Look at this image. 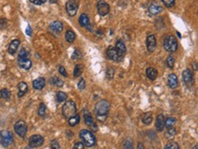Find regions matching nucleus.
<instances>
[{
  "mask_svg": "<svg viewBox=\"0 0 198 149\" xmlns=\"http://www.w3.org/2000/svg\"><path fill=\"white\" fill-rule=\"evenodd\" d=\"M106 76L109 78V79H112L113 76H114V69L111 68V67H109L106 71Z\"/></svg>",
  "mask_w": 198,
  "mask_h": 149,
  "instance_id": "nucleus-38",
  "label": "nucleus"
},
{
  "mask_svg": "<svg viewBox=\"0 0 198 149\" xmlns=\"http://www.w3.org/2000/svg\"><path fill=\"white\" fill-rule=\"evenodd\" d=\"M83 69H84L83 65H77L75 66V68H74V73H73L74 77L80 76V75L82 74V72H83Z\"/></svg>",
  "mask_w": 198,
  "mask_h": 149,
  "instance_id": "nucleus-30",
  "label": "nucleus"
},
{
  "mask_svg": "<svg viewBox=\"0 0 198 149\" xmlns=\"http://www.w3.org/2000/svg\"><path fill=\"white\" fill-rule=\"evenodd\" d=\"M107 56H108V58L111 59V60H113V61H116V62H119L122 59V57L119 55V53L117 52V50L115 47H109L108 49H107Z\"/></svg>",
  "mask_w": 198,
  "mask_h": 149,
  "instance_id": "nucleus-8",
  "label": "nucleus"
},
{
  "mask_svg": "<svg viewBox=\"0 0 198 149\" xmlns=\"http://www.w3.org/2000/svg\"><path fill=\"white\" fill-rule=\"evenodd\" d=\"M175 134H176V131H175V128L174 127H170V128H168L166 136H167V137H173L174 136H175Z\"/></svg>",
  "mask_w": 198,
  "mask_h": 149,
  "instance_id": "nucleus-40",
  "label": "nucleus"
},
{
  "mask_svg": "<svg viewBox=\"0 0 198 149\" xmlns=\"http://www.w3.org/2000/svg\"><path fill=\"white\" fill-rule=\"evenodd\" d=\"M97 9H98L99 15L104 16L110 12V6L105 1L101 0V1H99V3L97 5Z\"/></svg>",
  "mask_w": 198,
  "mask_h": 149,
  "instance_id": "nucleus-10",
  "label": "nucleus"
},
{
  "mask_svg": "<svg viewBox=\"0 0 198 149\" xmlns=\"http://www.w3.org/2000/svg\"><path fill=\"white\" fill-rule=\"evenodd\" d=\"M14 128H15L16 133H17L19 137H26L27 132V124H26V123H25L24 121L20 120V121L17 122L16 124H15V126H14Z\"/></svg>",
  "mask_w": 198,
  "mask_h": 149,
  "instance_id": "nucleus-7",
  "label": "nucleus"
},
{
  "mask_svg": "<svg viewBox=\"0 0 198 149\" xmlns=\"http://www.w3.org/2000/svg\"><path fill=\"white\" fill-rule=\"evenodd\" d=\"M17 63H18V65L20 67H22L25 70H28L31 68L32 66V62L31 60H29L28 58H26V59H22V58H18L17 59Z\"/></svg>",
  "mask_w": 198,
  "mask_h": 149,
  "instance_id": "nucleus-17",
  "label": "nucleus"
},
{
  "mask_svg": "<svg viewBox=\"0 0 198 149\" xmlns=\"http://www.w3.org/2000/svg\"><path fill=\"white\" fill-rule=\"evenodd\" d=\"M183 80L188 87L192 86V84L194 83V74L189 68H187L183 72Z\"/></svg>",
  "mask_w": 198,
  "mask_h": 149,
  "instance_id": "nucleus-11",
  "label": "nucleus"
},
{
  "mask_svg": "<svg viewBox=\"0 0 198 149\" xmlns=\"http://www.w3.org/2000/svg\"><path fill=\"white\" fill-rule=\"evenodd\" d=\"M115 48H116L117 52L119 53V55L121 57H123L124 55L126 54V47H125L124 43L121 40H118L116 43V46H115Z\"/></svg>",
  "mask_w": 198,
  "mask_h": 149,
  "instance_id": "nucleus-16",
  "label": "nucleus"
},
{
  "mask_svg": "<svg viewBox=\"0 0 198 149\" xmlns=\"http://www.w3.org/2000/svg\"><path fill=\"white\" fill-rule=\"evenodd\" d=\"M83 117H84V121L87 125H93V118L91 115V113H89L88 111H84L83 112Z\"/></svg>",
  "mask_w": 198,
  "mask_h": 149,
  "instance_id": "nucleus-24",
  "label": "nucleus"
},
{
  "mask_svg": "<svg viewBox=\"0 0 198 149\" xmlns=\"http://www.w3.org/2000/svg\"><path fill=\"white\" fill-rule=\"evenodd\" d=\"M78 8H79V2L78 0H69L66 4V9L67 12L70 15V16H74L77 12H78Z\"/></svg>",
  "mask_w": 198,
  "mask_h": 149,
  "instance_id": "nucleus-6",
  "label": "nucleus"
},
{
  "mask_svg": "<svg viewBox=\"0 0 198 149\" xmlns=\"http://www.w3.org/2000/svg\"><path fill=\"white\" fill-rule=\"evenodd\" d=\"M167 84H168L169 87H171L172 89H175L178 87V78H177L176 74H169L168 79H167Z\"/></svg>",
  "mask_w": 198,
  "mask_h": 149,
  "instance_id": "nucleus-15",
  "label": "nucleus"
},
{
  "mask_svg": "<svg viewBox=\"0 0 198 149\" xmlns=\"http://www.w3.org/2000/svg\"><path fill=\"white\" fill-rule=\"evenodd\" d=\"M79 23H80V25H82V27H86L87 25L90 24L89 16H88L85 13L82 14L81 16L79 17Z\"/></svg>",
  "mask_w": 198,
  "mask_h": 149,
  "instance_id": "nucleus-23",
  "label": "nucleus"
},
{
  "mask_svg": "<svg viewBox=\"0 0 198 149\" xmlns=\"http://www.w3.org/2000/svg\"><path fill=\"white\" fill-rule=\"evenodd\" d=\"M17 87H18V90H19L17 96H18V97H22L27 92V89H28L27 85V83H25V82H20V83L18 84Z\"/></svg>",
  "mask_w": 198,
  "mask_h": 149,
  "instance_id": "nucleus-22",
  "label": "nucleus"
},
{
  "mask_svg": "<svg viewBox=\"0 0 198 149\" xmlns=\"http://www.w3.org/2000/svg\"><path fill=\"white\" fill-rule=\"evenodd\" d=\"M80 137L82 139V143L86 147H91L96 144V137H94L93 134L89 130H85V129L82 130L80 132Z\"/></svg>",
  "mask_w": 198,
  "mask_h": 149,
  "instance_id": "nucleus-2",
  "label": "nucleus"
},
{
  "mask_svg": "<svg viewBox=\"0 0 198 149\" xmlns=\"http://www.w3.org/2000/svg\"><path fill=\"white\" fill-rule=\"evenodd\" d=\"M50 29L56 33H60L63 30V24L60 21H54L49 25Z\"/></svg>",
  "mask_w": 198,
  "mask_h": 149,
  "instance_id": "nucleus-20",
  "label": "nucleus"
},
{
  "mask_svg": "<svg viewBox=\"0 0 198 149\" xmlns=\"http://www.w3.org/2000/svg\"><path fill=\"white\" fill-rule=\"evenodd\" d=\"M156 38L154 37V35H149L146 38V46H147V49L149 52H153L156 48Z\"/></svg>",
  "mask_w": 198,
  "mask_h": 149,
  "instance_id": "nucleus-12",
  "label": "nucleus"
},
{
  "mask_svg": "<svg viewBox=\"0 0 198 149\" xmlns=\"http://www.w3.org/2000/svg\"><path fill=\"white\" fill-rule=\"evenodd\" d=\"M31 3H33V4H35V5H37V6H39V5H41V1L40 0H29Z\"/></svg>",
  "mask_w": 198,
  "mask_h": 149,
  "instance_id": "nucleus-47",
  "label": "nucleus"
},
{
  "mask_svg": "<svg viewBox=\"0 0 198 149\" xmlns=\"http://www.w3.org/2000/svg\"><path fill=\"white\" fill-rule=\"evenodd\" d=\"M163 47H164V49L171 53H174L178 49V42L175 36L171 35L166 37L163 42Z\"/></svg>",
  "mask_w": 198,
  "mask_h": 149,
  "instance_id": "nucleus-4",
  "label": "nucleus"
},
{
  "mask_svg": "<svg viewBox=\"0 0 198 149\" xmlns=\"http://www.w3.org/2000/svg\"><path fill=\"white\" fill-rule=\"evenodd\" d=\"M82 54L81 53V51L79 49H75L74 52H73V54H72V56H71V58L73 60H79V59L82 58Z\"/></svg>",
  "mask_w": 198,
  "mask_h": 149,
  "instance_id": "nucleus-35",
  "label": "nucleus"
},
{
  "mask_svg": "<svg viewBox=\"0 0 198 149\" xmlns=\"http://www.w3.org/2000/svg\"><path fill=\"white\" fill-rule=\"evenodd\" d=\"M56 97H57L58 102L61 103V102H64L65 100L67 99L68 96H67V94H66V93H64V92H62V91H59V92H58V93H57V96H56Z\"/></svg>",
  "mask_w": 198,
  "mask_h": 149,
  "instance_id": "nucleus-31",
  "label": "nucleus"
},
{
  "mask_svg": "<svg viewBox=\"0 0 198 149\" xmlns=\"http://www.w3.org/2000/svg\"><path fill=\"white\" fill-rule=\"evenodd\" d=\"M144 147H143V145H141V143H139V145H138V148L140 149V148H143Z\"/></svg>",
  "mask_w": 198,
  "mask_h": 149,
  "instance_id": "nucleus-48",
  "label": "nucleus"
},
{
  "mask_svg": "<svg viewBox=\"0 0 198 149\" xmlns=\"http://www.w3.org/2000/svg\"><path fill=\"white\" fill-rule=\"evenodd\" d=\"M84 147H85V146L82 142H77L74 145V149H84Z\"/></svg>",
  "mask_w": 198,
  "mask_h": 149,
  "instance_id": "nucleus-45",
  "label": "nucleus"
},
{
  "mask_svg": "<svg viewBox=\"0 0 198 149\" xmlns=\"http://www.w3.org/2000/svg\"><path fill=\"white\" fill-rule=\"evenodd\" d=\"M65 38L69 43H72L76 39V34L72 30H68L65 34Z\"/></svg>",
  "mask_w": 198,
  "mask_h": 149,
  "instance_id": "nucleus-25",
  "label": "nucleus"
},
{
  "mask_svg": "<svg viewBox=\"0 0 198 149\" xmlns=\"http://www.w3.org/2000/svg\"><path fill=\"white\" fill-rule=\"evenodd\" d=\"M40 1H41V4H43V3H45L47 0H40Z\"/></svg>",
  "mask_w": 198,
  "mask_h": 149,
  "instance_id": "nucleus-50",
  "label": "nucleus"
},
{
  "mask_svg": "<svg viewBox=\"0 0 198 149\" xmlns=\"http://www.w3.org/2000/svg\"><path fill=\"white\" fill-rule=\"evenodd\" d=\"M28 56H29V52L26 48H22L18 53V58L26 59V58H28Z\"/></svg>",
  "mask_w": 198,
  "mask_h": 149,
  "instance_id": "nucleus-34",
  "label": "nucleus"
},
{
  "mask_svg": "<svg viewBox=\"0 0 198 149\" xmlns=\"http://www.w3.org/2000/svg\"><path fill=\"white\" fill-rule=\"evenodd\" d=\"M132 141L131 139H126L125 142H124V145H123V147L124 148H132Z\"/></svg>",
  "mask_w": 198,
  "mask_h": 149,
  "instance_id": "nucleus-41",
  "label": "nucleus"
},
{
  "mask_svg": "<svg viewBox=\"0 0 198 149\" xmlns=\"http://www.w3.org/2000/svg\"><path fill=\"white\" fill-rule=\"evenodd\" d=\"M162 2L166 7H172L175 4V0H162Z\"/></svg>",
  "mask_w": 198,
  "mask_h": 149,
  "instance_id": "nucleus-39",
  "label": "nucleus"
},
{
  "mask_svg": "<svg viewBox=\"0 0 198 149\" xmlns=\"http://www.w3.org/2000/svg\"><path fill=\"white\" fill-rule=\"evenodd\" d=\"M80 120H81L80 115L78 114H76L72 117L69 118V124H70V126H75L76 124H78L80 123Z\"/></svg>",
  "mask_w": 198,
  "mask_h": 149,
  "instance_id": "nucleus-27",
  "label": "nucleus"
},
{
  "mask_svg": "<svg viewBox=\"0 0 198 149\" xmlns=\"http://www.w3.org/2000/svg\"><path fill=\"white\" fill-rule=\"evenodd\" d=\"M152 121V116L151 113H146L144 116L142 117V122L145 124H150Z\"/></svg>",
  "mask_w": 198,
  "mask_h": 149,
  "instance_id": "nucleus-33",
  "label": "nucleus"
},
{
  "mask_svg": "<svg viewBox=\"0 0 198 149\" xmlns=\"http://www.w3.org/2000/svg\"><path fill=\"white\" fill-rule=\"evenodd\" d=\"M148 11L152 16H156V15H158L159 13L163 11V7L159 4H157L156 2H151L149 7H148Z\"/></svg>",
  "mask_w": 198,
  "mask_h": 149,
  "instance_id": "nucleus-13",
  "label": "nucleus"
},
{
  "mask_svg": "<svg viewBox=\"0 0 198 149\" xmlns=\"http://www.w3.org/2000/svg\"><path fill=\"white\" fill-rule=\"evenodd\" d=\"M50 84L53 85V86H56V87H63L64 82H63L61 79H59L58 77H57V76H53V77L50 79Z\"/></svg>",
  "mask_w": 198,
  "mask_h": 149,
  "instance_id": "nucleus-26",
  "label": "nucleus"
},
{
  "mask_svg": "<svg viewBox=\"0 0 198 149\" xmlns=\"http://www.w3.org/2000/svg\"><path fill=\"white\" fill-rule=\"evenodd\" d=\"M0 142L2 144V146H4L5 147H9L10 145L13 144L14 142V137L10 131H7V130H3L0 132Z\"/></svg>",
  "mask_w": 198,
  "mask_h": 149,
  "instance_id": "nucleus-5",
  "label": "nucleus"
},
{
  "mask_svg": "<svg viewBox=\"0 0 198 149\" xmlns=\"http://www.w3.org/2000/svg\"><path fill=\"white\" fill-rule=\"evenodd\" d=\"M51 147L55 149L60 148V146H59V144H58V142L57 140H52L51 141Z\"/></svg>",
  "mask_w": 198,
  "mask_h": 149,
  "instance_id": "nucleus-44",
  "label": "nucleus"
},
{
  "mask_svg": "<svg viewBox=\"0 0 198 149\" xmlns=\"http://www.w3.org/2000/svg\"><path fill=\"white\" fill-rule=\"evenodd\" d=\"M164 121H165V118H164V115L163 114L159 115L156 118V123H155V126H156V129L158 132H163V129H164Z\"/></svg>",
  "mask_w": 198,
  "mask_h": 149,
  "instance_id": "nucleus-14",
  "label": "nucleus"
},
{
  "mask_svg": "<svg viewBox=\"0 0 198 149\" xmlns=\"http://www.w3.org/2000/svg\"><path fill=\"white\" fill-rule=\"evenodd\" d=\"M164 148L165 149H179V146H178V144L175 142V141H171V142H169L165 147H164Z\"/></svg>",
  "mask_w": 198,
  "mask_h": 149,
  "instance_id": "nucleus-36",
  "label": "nucleus"
},
{
  "mask_svg": "<svg viewBox=\"0 0 198 149\" xmlns=\"http://www.w3.org/2000/svg\"><path fill=\"white\" fill-rule=\"evenodd\" d=\"M175 124H176V118L175 117H168L164 121V126H166L167 128L174 127Z\"/></svg>",
  "mask_w": 198,
  "mask_h": 149,
  "instance_id": "nucleus-28",
  "label": "nucleus"
},
{
  "mask_svg": "<svg viewBox=\"0 0 198 149\" xmlns=\"http://www.w3.org/2000/svg\"><path fill=\"white\" fill-rule=\"evenodd\" d=\"M26 34L27 36H31V34H32V30H31V27L29 25H27V27L26 29Z\"/></svg>",
  "mask_w": 198,
  "mask_h": 149,
  "instance_id": "nucleus-46",
  "label": "nucleus"
},
{
  "mask_svg": "<svg viewBox=\"0 0 198 149\" xmlns=\"http://www.w3.org/2000/svg\"><path fill=\"white\" fill-rule=\"evenodd\" d=\"M85 86H86V83H85V81H84V79H81L80 81H79V83H78V88L80 89V90H84L85 89Z\"/></svg>",
  "mask_w": 198,
  "mask_h": 149,
  "instance_id": "nucleus-42",
  "label": "nucleus"
},
{
  "mask_svg": "<svg viewBox=\"0 0 198 149\" xmlns=\"http://www.w3.org/2000/svg\"><path fill=\"white\" fill-rule=\"evenodd\" d=\"M146 75H147V77L149 78V79H151V80H155L156 79V77H157V75H158V72H157V70L155 69V68H153V67H148L147 69H146Z\"/></svg>",
  "mask_w": 198,
  "mask_h": 149,
  "instance_id": "nucleus-21",
  "label": "nucleus"
},
{
  "mask_svg": "<svg viewBox=\"0 0 198 149\" xmlns=\"http://www.w3.org/2000/svg\"><path fill=\"white\" fill-rule=\"evenodd\" d=\"M46 110H47V108H46V105H45L44 103H40L39 107H38V110H37V114H38V115H39V116H41V117H44V116L46 115Z\"/></svg>",
  "mask_w": 198,
  "mask_h": 149,
  "instance_id": "nucleus-29",
  "label": "nucleus"
},
{
  "mask_svg": "<svg viewBox=\"0 0 198 149\" xmlns=\"http://www.w3.org/2000/svg\"><path fill=\"white\" fill-rule=\"evenodd\" d=\"M166 64H167V66L169 68H173L174 65H175V58L173 56H169L167 57V60H166Z\"/></svg>",
  "mask_w": 198,
  "mask_h": 149,
  "instance_id": "nucleus-37",
  "label": "nucleus"
},
{
  "mask_svg": "<svg viewBox=\"0 0 198 149\" xmlns=\"http://www.w3.org/2000/svg\"><path fill=\"white\" fill-rule=\"evenodd\" d=\"M109 110H110V104L107 100H100L95 105V112L97 114V117L101 122H103L105 118L107 117Z\"/></svg>",
  "mask_w": 198,
  "mask_h": 149,
  "instance_id": "nucleus-1",
  "label": "nucleus"
},
{
  "mask_svg": "<svg viewBox=\"0 0 198 149\" xmlns=\"http://www.w3.org/2000/svg\"><path fill=\"white\" fill-rule=\"evenodd\" d=\"M0 95H1V97H2L3 98H5V99H9V98H10L11 93H10V91H9L8 89L3 88V89H1V91H0Z\"/></svg>",
  "mask_w": 198,
  "mask_h": 149,
  "instance_id": "nucleus-32",
  "label": "nucleus"
},
{
  "mask_svg": "<svg viewBox=\"0 0 198 149\" xmlns=\"http://www.w3.org/2000/svg\"><path fill=\"white\" fill-rule=\"evenodd\" d=\"M46 85V80L43 77H38L33 81V87L37 90H41L43 89Z\"/></svg>",
  "mask_w": 198,
  "mask_h": 149,
  "instance_id": "nucleus-18",
  "label": "nucleus"
},
{
  "mask_svg": "<svg viewBox=\"0 0 198 149\" xmlns=\"http://www.w3.org/2000/svg\"><path fill=\"white\" fill-rule=\"evenodd\" d=\"M44 143V138L40 135H34L29 138V147H38Z\"/></svg>",
  "mask_w": 198,
  "mask_h": 149,
  "instance_id": "nucleus-9",
  "label": "nucleus"
},
{
  "mask_svg": "<svg viewBox=\"0 0 198 149\" xmlns=\"http://www.w3.org/2000/svg\"><path fill=\"white\" fill-rule=\"evenodd\" d=\"M49 2H50V3H52V4H54V3H57V2H58V0H49Z\"/></svg>",
  "mask_w": 198,
  "mask_h": 149,
  "instance_id": "nucleus-49",
  "label": "nucleus"
},
{
  "mask_svg": "<svg viewBox=\"0 0 198 149\" xmlns=\"http://www.w3.org/2000/svg\"><path fill=\"white\" fill-rule=\"evenodd\" d=\"M77 114V107H76V104L69 100L67 101L63 106H62V115L66 117V118H70L73 115H75Z\"/></svg>",
  "mask_w": 198,
  "mask_h": 149,
  "instance_id": "nucleus-3",
  "label": "nucleus"
},
{
  "mask_svg": "<svg viewBox=\"0 0 198 149\" xmlns=\"http://www.w3.org/2000/svg\"><path fill=\"white\" fill-rule=\"evenodd\" d=\"M58 72H59V74H62L64 77H67V76H68V74H67L66 69H65V67H64V66H59V68H58Z\"/></svg>",
  "mask_w": 198,
  "mask_h": 149,
  "instance_id": "nucleus-43",
  "label": "nucleus"
},
{
  "mask_svg": "<svg viewBox=\"0 0 198 149\" xmlns=\"http://www.w3.org/2000/svg\"><path fill=\"white\" fill-rule=\"evenodd\" d=\"M19 45H20V41L18 39H14L8 47V53L10 55H15L17 50L18 48V47H19Z\"/></svg>",
  "mask_w": 198,
  "mask_h": 149,
  "instance_id": "nucleus-19",
  "label": "nucleus"
}]
</instances>
